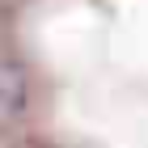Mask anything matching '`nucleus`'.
<instances>
[{"instance_id": "f257e3e1", "label": "nucleus", "mask_w": 148, "mask_h": 148, "mask_svg": "<svg viewBox=\"0 0 148 148\" xmlns=\"http://www.w3.org/2000/svg\"><path fill=\"white\" fill-rule=\"evenodd\" d=\"M30 106V76H25L21 64L13 59H0V127L17 123Z\"/></svg>"}]
</instances>
